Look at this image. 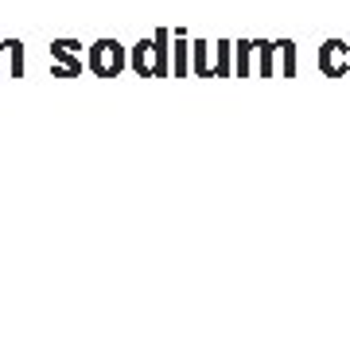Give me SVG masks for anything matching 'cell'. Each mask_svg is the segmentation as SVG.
Wrapping results in <instances>:
<instances>
[{
    "mask_svg": "<svg viewBox=\"0 0 350 350\" xmlns=\"http://www.w3.org/2000/svg\"><path fill=\"white\" fill-rule=\"evenodd\" d=\"M187 51H191L187 31H183V27H179V31H172V55H175L172 75H175V78H187Z\"/></svg>",
    "mask_w": 350,
    "mask_h": 350,
    "instance_id": "5",
    "label": "cell"
},
{
    "mask_svg": "<svg viewBox=\"0 0 350 350\" xmlns=\"http://www.w3.org/2000/svg\"><path fill=\"white\" fill-rule=\"evenodd\" d=\"M167 43H172V31L167 27H156L152 39H140L137 47H133V70L140 78H163L172 66H167Z\"/></svg>",
    "mask_w": 350,
    "mask_h": 350,
    "instance_id": "1",
    "label": "cell"
},
{
    "mask_svg": "<svg viewBox=\"0 0 350 350\" xmlns=\"http://www.w3.org/2000/svg\"><path fill=\"white\" fill-rule=\"evenodd\" d=\"M234 55H238V59H234V75H238V78H250V75H253V43H250V39L234 43Z\"/></svg>",
    "mask_w": 350,
    "mask_h": 350,
    "instance_id": "6",
    "label": "cell"
},
{
    "mask_svg": "<svg viewBox=\"0 0 350 350\" xmlns=\"http://www.w3.org/2000/svg\"><path fill=\"white\" fill-rule=\"evenodd\" d=\"M273 51H276V43H269V39H257V43H253V55H257V75H261V78H273Z\"/></svg>",
    "mask_w": 350,
    "mask_h": 350,
    "instance_id": "7",
    "label": "cell"
},
{
    "mask_svg": "<svg viewBox=\"0 0 350 350\" xmlns=\"http://www.w3.org/2000/svg\"><path fill=\"white\" fill-rule=\"evenodd\" d=\"M276 51H280V75L296 78V43L292 39H276Z\"/></svg>",
    "mask_w": 350,
    "mask_h": 350,
    "instance_id": "8",
    "label": "cell"
},
{
    "mask_svg": "<svg viewBox=\"0 0 350 350\" xmlns=\"http://www.w3.org/2000/svg\"><path fill=\"white\" fill-rule=\"evenodd\" d=\"M82 43H75V39H55L51 43V70L63 78H75L82 75Z\"/></svg>",
    "mask_w": 350,
    "mask_h": 350,
    "instance_id": "3",
    "label": "cell"
},
{
    "mask_svg": "<svg viewBox=\"0 0 350 350\" xmlns=\"http://www.w3.org/2000/svg\"><path fill=\"white\" fill-rule=\"evenodd\" d=\"M4 47H8V39L0 36V55H4ZM0 75H4V63H0Z\"/></svg>",
    "mask_w": 350,
    "mask_h": 350,
    "instance_id": "10",
    "label": "cell"
},
{
    "mask_svg": "<svg viewBox=\"0 0 350 350\" xmlns=\"http://www.w3.org/2000/svg\"><path fill=\"white\" fill-rule=\"evenodd\" d=\"M319 70L327 78H342L350 70V47L342 39H327L323 47H319Z\"/></svg>",
    "mask_w": 350,
    "mask_h": 350,
    "instance_id": "4",
    "label": "cell"
},
{
    "mask_svg": "<svg viewBox=\"0 0 350 350\" xmlns=\"http://www.w3.org/2000/svg\"><path fill=\"white\" fill-rule=\"evenodd\" d=\"M86 66H90V75H98V78H117L125 70V47L117 39H98L86 55Z\"/></svg>",
    "mask_w": 350,
    "mask_h": 350,
    "instance_id": "2",
    "label": "cell"
},
{
    "mask_svg": "<svg viewBox=\"0 0 350 350\" xmlns=\"http://www.w3.org/2000/svg\"><path fill=\"white\" fill-rule=\"evenodd\" d=\"M230 55H234V43H218V63H214V78H226L230 75Z\"/></svg>",
    "mask_w": 350,
    "mask_h": 350,
    "instance_id": "9",
    "label": "cell"
}]
</instances>
